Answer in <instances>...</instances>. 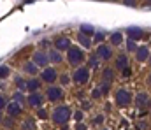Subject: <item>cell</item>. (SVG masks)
I'll return each mask as SVG.
<instances>
[{
    "label": "cell",
    "instance_id": "6da1fadb",
    "mask_svg": "<svg viewBox=\"0 0 151 130\" xmlns=\"http://www.w3.org/2000/svg\"><path fill=\"white\" fill-rule=\"evenodd\" d=\"M134 91L127 86H118L114 90V106L119 109H127L134 104Z\"/></svg>",
    "mask_w": 151,
    "mask_h": 130
},
{
    "label": "cell",
    "instance_id": "7a4b0ae2",
    "mask_svg": "<svg viewBox=\"0 0 151 130\" xmlns=\"http://www.w3.org/2000/svg\"><path fill=\"white\" fill-rule=\"evenodd\" d=\"M70 118H72V109H70V106H67V104L56 106V107L53 109V113H51V121H53L55 125H58V127H65Z\"/></svg>",
    "mask_w": 151,
    "mask_h": 130
},
{
    "label": "cell",
    "instance_id": "3957f363",
    "mask_svg": "<svg viewBox=\"0 0 151 130\" xmlns=\"http://www.w3.org/2000/svg\"><path fill=\"white\" fill-rule=\"evenodd\" d=\"M65 60H67V63H69L70 67H74V69L84 65V60H86L84 49H83L81 46H70L69 51L65 53Z\"/></svg>",
    "mask_w": 151,
    "mask_h": 130
},
{
    "label": "cell",
    "instance_id": "277c9868",
    "mask_svg": "<svg viewBox=\"0 0 151 130\" xmlns=\"http://www.w3.org/2000/svg\"><path fill=\"white\" fill-rule=\"evenodd\" d=\"M95 56L102 62V63H109L114 58V47L107 42H102L95 46Z\"/></svg>",
    "mask_w": 151,
    "mask_h": 130
},
{
    "label": "cell",
    "instance_id": "5b68a950",
    "mask_svg": "<svg viewBox=\"0 0 151 130\" xmlns=\"http://www.w3.org/2000/svg\"><path fill=\"white\" fill-rule=\"evenodd\" d=\"M90 78H91V69L88 65H81L77 67L74 72H72V81L79 86H84L90 83Z\"/></svg>",
    "mask_w": 151,
    "mask_h": 130
},
{
    "label": "cell",
    "instance_id": "8992f818",
    "mask_svg": "<svg viewBox=\"0 0 151 130\" xmlns=\"http://www.w3.org/2000/svg\"><path fill=\"white\" fill-rule=\"evenodd\" d=\"M46 100H49V102H60L62 98H63V86H56V85H49V86L46 88Z\"/></svg>",
    "mask_w": 151,
    "mask_h": 130
},
{
    "label": "cell",
    "instance_id": "52a82bcc",
    "mask_svg": "<svg viewBox=\"0 0 151 130\" xmlns=\"http://www.w3.org/2000/svg\"><path fill=\"white\" fill-rule=\"evenodd\" d=\"M134 106L137 107V109H148L151 107V97L148 91H137L135 95H134Z\"/></svg>",
    "mask_w": 151,
    "mask_h": 130
},
{
    "label": "cell",
    "instance_id": "ba28073f",
    "mask_svg": "<svg viewBox=\"0 0 151 130\" xmlns=\"http://www.w3.org/2000/svg\"><path fill=\"white\" fill-rule=\"evenodd\" d=\"M32 62L37 65L39 69H46V67H49V56H47V51H44V49H37V51H34V55H32Z\"/></svg>",
    "mask_w": 151,
    "mask_h": 130
},
{
    "label": "cell",
    "instance_id": "9c48e42d",
    "mask_svg": "<svg viewBox=\"0 0 151 130\" xmlns=\"http://www.w3.org/2000/svg\"><path fill=\"white\" fill-rule=\"evenodd\" d=\"M56 79H58V70H56L53 65H49V67H46V69L40 70V81H42V83L53 85Z\"/></svg>",
    "mask_w": 151,
    "mask_h": 130
},
{
    "label": "cell",
    "instance_id": "30bf717a",
    "mask_svg": "<svg viewBox=\"0 0 151 130\" xmlns=\"http://www.w3.org/2000/svg\"><path fill=\"white\" fill-rule=\"evenodd\" d=\"M127 67H130V55L127 51L118 53L114 56V69H116V72H119V70H123Z\"/></svg>",
    "mask_w": 151,
    "mask_h": 130
},
{
    "label": "cell",
    "instance_id": "8fae6325",
    "mask_svg": "<svg viewBox=\"0 0 151 130\" xmlns=\"http://www.w3.org/2000/svg\"><path fill=\"white\" fill-rule=\"evenodd\" d=\"M114 79H116V69L107 65L100 72V83L99 85H114Z\"/></svg>",
    "mask_w": 151,
    "mask_h": 130
},
{
    "label": "cell",
    "instance_id": "7c38bea8",
    "mask_svg": "<svg viewBox=\"0 0 151 130\" xmlns=\"http://www.w3.org/2000/svg\"><path fill=\"white\" fill-rule=\"evenodd\" d=\"M150 56H151V49H150V46H139L137 47V51L134 53V60L137 62V63H148V60H150Z\"/></svg>",
    "mask_w": 151,
    "mask_h": 130
},
{
    "label": "cell",
    "instance_id": "4fadbf2b",
    "mask_svg": "<svg viewBox=\"0 0 151 130\" xmlns=\"http://www.w3.org/2000/svg\"><path fill=\"white\" fill-rule=\"evenodd\" d=\"M44 100H46V95H44V93H40V91H34V93L28 95L27 104H28L30 107H34V109H39V107L44 104Z\"/></svg>",
    "mask_w": 151,
    "mask_h": 130
},
{
    "label": "cell",
    "instance_id": "5bb4252c",
    "mask_svg": "<svg viewBox=\"0 0 151 130\" xmlns=\"http://www.w3.org/2000/svg\"><path fill=\"white\" fill-rule=\"evenodd\" d=\"M53 46H55V49H58L60 53H67L69 47L72 46V41H70L69 37H65V35H58V37L55 39Z\"/></svg>",
    "mask_w": 151,
    "mask_h": 130
},
{
    "label": "cell",
    "instance_id": "9a60e30c",
    "mask_svg": "<svg viewBox=\"0 0 151 130\" xmlns=\"http://www.w3.org/2000/svg\"><path fill=\"white\" fill-rule=\"evenodd\" d=\"M127 39H130V41H141L142 37H144V30L141 28V27H128L127 30Z\"/></svg>",
    "mask_w": 151,
    "mask_h": 130
},
{
    "label": "cell",
    "instance_id": "2e32d148",
    "mask_svg": "<svg viewBox=\"0 0 151 130\" xmlns=\"http://www.w3.org/2000/svg\"><path fill=\"white\" fill-rule=\"evenodd\" d=\"M76 41H77V44H79L83 49H91V47L95 46L91 37H88V35H84V34H81V32H77V35H76Z\"/></svg>",
    "mask_w": 151,
    "mask_h": 130
},
{
    "label": "cell",
    "instance_id": "e0dca14e",
    "mask_svg": "<svg viewBox=\"0 0 151 130\" xmlns=\"http://www.w3.org/2000/svg\"><path fill=\"white\" fill-rule=\"evenodd\" d=\"M21 111H23V107H21V104H19V102L12 100V102H9V104H7V114H9V118H16V116H19V114H21Z\"/></svg>",
    "mask_w": 151,
    "mask_h": 130
},
{
    "label": "cell",
    "instance_id": "ac0fdd59",
    "mask_svg": "<svg viewBox=\"0 0 151 130\" xmlns=\"http://www.w3.org/2000/svg\"><path fill=\"white\" fill-rule=\"evenodd\" d=\"M107 39H109V44H111L113 47H121V46L125 44V35H123L121 32H113Z\"/></svg>",
    "mask_w": 151,
    "mask_h": 130
},
{
    "label": "cell",
    "instance_id": "d6986e66",
    "mask_svg": "<svg viewBox=\"0 0 151 130\" xmlns=\"http://www.w3.org/2000/svg\"><path fill=\"white\" fill-rule=\"evenodd\" d=\"M47 56H49V63H53V65H58V63L63 62V55L58 49H55V47H51L47 51Z\"/></svg>",
    "mask_w": 151,
    "mask_h": 130
},
{
    "label": "cell",
    "instance_id": "ffe728a7",
    "mask_svg": "<svg viewBox=\"0 0 151 130\" xmlns=\"http://www.w3.org/2000/svg\"><path fill=\"white\" fill-rule=\"evenodd\" d=\"M23 72L28 74L30 78H35V74H39V67L32 62V60H28V62L23 63Z\"/></svg>",
    "mask_w": 151,
    "mask_h": 130
},
{
    "label": "cell",
    "instance_id": "44dd1931",
    "mask_svg": "<svg viewBox=\"0 0 151 130\" xmlns=\"http://www.w3.org/2000/svg\"><path fill=\"white\" fill-rule=\"evenodd\" d=\"M42 86V81H40V78H30V79H27V90L30 91V93H34V91H39Z\"/></svg>",
    "mask_w": 151,
    "mask_h": 130
},
{
    "label": "cell",
    "instance_id": "7402d4cb",
    "mask_svg": "<svg viewBox=\"0 0 151 130\" xmlns=\"http://www.w3.org/2000/svg\"><path fill=\"white\" fill-rule=\"evenodd\" d=\"M137 47H139V44L135 42V41H130V39L125 41V51H127L128 55H134V53L137 51Z\"/></svg>",
    "mask_w": 151,
    "mask_h": 130
},
{
    "label": "cell",
    "instance_id": "603a6c76",
    "mask_svg": "<svg viewBox=\"0 0 151 130\" xmlns=\"http://www.w3.org/2000/svg\"><path fill=\"white\" fill-rule=\"evenodd\" d=\"M91 39H93V44H95V46H99V44H102L106 39H107V35H106V32L97 30V32H95V35H93Z\"/></svg>",
    "mask_w": 151,
    "mask_h": 130
},
{
    "label": "cell",
    "instance_id": "cb8c5ba5",
    "mask_svg": "<svg viewBox=\"0 0 151 130\" xmlns=\"http://www.w3.org/2000/svg\"><path fill=\"white\" fill-rule=\"evenodd\" d=\"M79 32H81V34H84V35H88V37H93L97 30H95L91 25H81V27H79Z\"/></svg>",
    "mask_w": 151,
    "mask_h": 130
},
{
    "label": "cell",
    "instance_id": "d4e9b609",
    "mask_svg": "<svg viewBox=\"0 0 151 130\" xmlns=\"http://www.w3.org/2000/svg\"><path fill=\"white\" fill-rule=\"evenodd\" d=\"M132 76H134V69H132V65L127 67V69H123V70H119V78H121V79H130Z\"/></svg>",
    "mask_w": 151,
    "mask_h": 130
},
{
    "label": "cell",
    "instance_id": "484cf974",
    "mask_svg": "<svg viewBox=\"0 0 151 130\" xmlns=\"http://www.w3.org/2000/svg\"><path fill=\"white\" fill-rule=\"evenodd\" d=\"M99 63H100V60L95 56V53H93V55H91V56L86 60V65H88L90 69H95V67H99Z\"/></svg>",
    "mask_w": 151,
    "mask_h": 130
},
{
    "label": "cell",
    "instance_id": "4316f807",
    "mask_svg": "<svg viewBox=\"0 0 151 130\" xmlns=\"http://www.w3.org/2000/svg\"><path fill=\"white\" fill-rule=\"evenodd\" d=\"M14 85H16V88H18L19 91H25V90H27V81H25L21 76H18V78L14 79Z\"/></svg>",
    "mask_w": 151,
    "mask_h": 130
},
{
    "label": "cell",
    "instance_id": "83f0119b",
    "mask_svg": "<svg viewBox=\"0 0 151 130\" xmlns=\"http://www.w3.org/2000/svg\"><path fill=\"white\" fill-rule=\"evenodd\" d=\"M21 130H35V121L32 118H27L21 125Z\"/></svg>",
    "mask_w": 151,
    "mask_h": 130
},
{
    "label": "cell",
    "instance_id": "f1b7e54d",
    "mask_svg": "<svg viewBox=\"0 0 151 130\" xmlns=\"http://www.w3.org/2000/svg\"><path fill=\"white\" fill-rule=\"evenodd\" d=\"M70 81H72V76H69L67 72H63V74L60 76V86H67Z\"/></svg>",
    "mask_w": 151,
    "mask_h": 130
},
{
    "label": "cell",
    "instance_id": "f546056e",
    "mask_svg": "<svg viewBox=\"0 0 151 130\" xmlns=\"http://www.w3.org/2000/svg\"><path fill=\"white\" fill-rule=\"evenodd\" d=\"M150 127H151L150 121H142V120H137L135 121V129L137 130H148Z\"/></svg>",
    "mask_w": 151,
    "mask_h": 130
},
{
    "label": "cell",
    "instance_id": "4dcf8cb0",
    "mask_svg": "<svg viewBox=\"0 0 151 130\" xmlns=\"http://www.w3.org/2000/svg\"><path fill=\"white\" fill-rule=\"evenodd\" d=\"M12 100H16V102H19L21 106H23V104L27 102V98L23 97V91H19V90H18V91L14 93V97H12Z\"/></svg>",
    "mask_w": 151,
    "mask_h": 130
},
{
    "label": "cell",
    "instance_id": "1f68e13d",
    "mask_svg": "<svg viewBox=\"0 0 151 130\" xmlns=\"http://www.w3.org/2000/svg\"><path fill=\"white\" fill-rule=\"evenodd\" d=\"M72 116H74L76 123H79V121H83V120H84V111L77 109V111H74V113H72Z\"/></svg>",
    "mask_w": 151,
    "mask_h": 130
},
{
    "label": "cell",
    "instance_id": "d6a6232c",
    "mask_svg": "<svg viewBox=\"0 0 151 130\" xmlns=\"http://www.w3.org/2000/svg\"><path fill=\"white\" fill-rule=\"evenodd\" d=\"M102 97H104V95H102V91H100L99 86H95L91 90V98H93V100H99V98H102Z\"/></svg>",
    "mask_w": 151,
    "mask_h": 130
},
{
    "label": "cell",
    "instance_id": "836d02e7",
    "mask_svg": "<svg viewBox=\"0 0 151 130\" xmlns=\"http://www.w3.org/2000/svg\"><path fill=\"white\" fill-rule=\"evenodd\" d=\"M9 72H11L9 67H7V65H2V67H0V79H7V78H9Z\"/></svg>",
    "mask_w": 151,
    "mask_h": 130
},
{
    "label": "cell",
    "instance_id": "e575fe53",
    "mask_svg": "<svg viewBox=\"0 0 151 130\" xmlns=\"http://www.w3.org/2000/svg\"><path fill=\"white\" fill-rule=\"evenodd\" d=\"M104 120H106V118H104V114H95V118L91 120V123L99 127V125H102V123H104Z\"/></svg>",
    "mask_w": 151,
    "mask_h": 130
},
{
    "label": "cell",
    "instance_id": "d590c367",
    "mask_svg": "<svg viewBox=\"0 0 151 130\" xmlns=\"http://www.w3.org/2000/svg\"><path fill=\"white\" fill-rule=\"evenodd\" d=\"M37 116L40 118V120H46V118H47V111H46V109H42V107H39Z\"/></svg>",
    "mask_w": 151,
    "mask_h": 130
},
{
    "label": "cell",
    "instance_id": "8d00e7d4",
    "mask_svg": "<svg viewBox=\"0 0 151 130\" xmlns=\"http://www.w3.org/2000/svg\"><path fill=\"white\" fill-rule=\"evenodd\" d=\"M90 107H91V104H90V100H86V98H84V100H81V111H84V109L88 111Z\"/></svg>",
    "mask_w": 151,
    "mask_h": 130
},
{
    "label": "cell",
    "instance_id": "74e56055",
    "mask_svg": "<svg viewBox=\"0 0 151 130\" xmlns=\"http://www.w3.org/2000/svg\"><path fill=\"white\" fill-rule=\"evenodd\" d=\"M76 130H88V125L84 121H79V123H76Z\"/></svg>",
    "mask_w": 151,
    "mask_h": 130
},
{
    "label": "cell",
    "instance_id": "f35d334b",
    "mask_svg": "<svg viewBox=\"0 0 151 130\" xmlns=\"http://www.w3.org/2000/svg\"><path fill=\"white\" fill-rule=\"evenodd\" d=\"M123 4L128 7H137V0H123Z\"/></svg>",
    "mask_w": 151,
    "mask_h": 130
},
{
    "label": "cell",
    "instance_id": "ab89813d",
    "mask_svg": "<svg viewBox=\"0 0 151 130\" xmlns=\"http://www.w3.org/2000/svg\"><path fill=\"white\" fill-rule=\"evenodd\" d=\"M7 104H9V102L5 100V97H4V95H0V111H2L4 107H7Z\"/></svg>",
    "mask_w": 151,
    "mask_h": 130
},
{
    "label": "cell",
    "instance_id": "60d3db41",
    "mask_svg": "<svg viewBox=\"0 0 151 130\" xmlns=\"http://www.w3.org/2000/svg\"><path fill=\"white\" fill-rule=\"evenodd\" d=\"M49 46V41H40V49H44L46 51V47Z\"/></svg>",
    "mask_w": 151,
    "mask_h": 130
},
{
    "label": "cell",
    "instance_id": "b9f144b4",
    "mask_svg": "<svg viewBox=\"0 0 151 130\" xmlns=\"http://www.w3.org/2000/svg\"><path fill=\"white\" fill-rule=\"evenodd\" d=\"M146 85H148V88L151 90V72L148 74V78H146Z\"/></svg>",
    "mask_w": 151,
    "mask_h": 130
},
{
    "label": "cell",
    "instance_id": "7bdbcfd3",
    "mask_svg": "<svg viewBox=\"0 0 151 130\" xmlns=\"http://www.w3.org/2000/svg\"><path fill=\"white\" fill-rule=\"evenodd\" d=\"M144 5H150L151 7V0H144Z\"/></svg>",
    "mask_w": 151,
    "mask_h": 130
},
{
    "label": "cell",
    "instance_id": "ee69618b",
    "mask_svg": "<svg viewBox=\"0 0 151 130\" xmlns=\"http://www.w3.org/2000/svg\"><path fill=\"white\" fill-rule=\"evenodd\" d=\"M148 65H150V69H151V56H150V60H148Z\"/></svg>",
    "mask_w": 151,
    "mask_h": 130
},
{
    "label": "cell",
    "instance_id": "f6af8a7d",
    "mask_svg": "<svg viewBox=\"0 0 151 130\" xmlns=\"http://www.w3.org/2000/svg\"><path fill=\"white\" fill-rule=\"evenodd\" d=\"M0 123H2V113H0Z\"/></svg>",
    "mask_w": 151,
    "mask_h": 130
},
{
    "label": "cell",
    "instance_id": "bcb514c9",
    "mask_svg": "<svg viewBox=\"0 0 151 130\" xmlns=\"http://www.w3.org/2000/svg\"><path fill=\"white\" fill-rule=\"evenodd\" d=\"M100 130H109V129H100Z\"/></svg>",
    "mask_w": 151,
    "mask_h": 130
},
{
    "label": "cell",
    "instance_id": "7dc6e473",
    "mask_svg": "<svg viewBox=\"0 0 151 130\" xmlns=\"http://www.w3.org/2000/svg\"><path fill=\"white\" fill-rule=\"evenodd\" d=\"M150 123H151V114H150Z\"/></svg>",
    "mask_w": 151,
    "mask_h": 130
}]
</instances>
